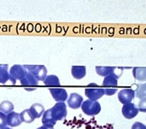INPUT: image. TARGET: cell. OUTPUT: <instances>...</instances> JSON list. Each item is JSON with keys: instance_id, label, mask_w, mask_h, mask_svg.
<instances>
[{"instance_id": "obj_18", "label": "cell", "mask_w": 146, "mask_h": 129, "mask_svg": "<svg viewBox=\"0 0 146 129\" xmlns=\"http://www.w3.org/2000/svg\"><path fill=\"white\" fill-rule=\"evenodd\" d=\"M44 84L47 86H60V80L58 79V77L55 74H50L47 75L45 80H44Z\"/></svg>"}, {"instance_id": "obj_19", "label": "cell", "mask_w": 146, "mask_h": 129, "mask_svg": "<svg viewBox=\"0 0 146 129\" xmlns=\"http://www.w3.org/2000/svg\"><path fill=\"white\" fill-rule=\"evenodd\" d=\"M115 68L114 67H101V66H97L96 67V72L98 75L106 77L112 74L115 71Z\"/></svg>"}, {"instance_id": "obj_6", "label": "cell", "mask_w": 146, "mask_h": 129, "mask_svg": "<svg viewBox=\"0 0 146 129\" xmlns=\"http://www.w3.org/2000/svg\"><path fill=\"white\" fill-rule=\"evenodd\" d=\"M134 98H135V91L133 90L132 88L122 89L118 93V99L122 104L132 103Z\"/></svg>"}, {"instance_id": "obj_24", "label": "cell", "mask_w": 146, "mask_h": 129, "mask_svg": "<svg viewBox=\"0 0 146 129\" xmlns=\"http://www.w3.org/2000/svg\"><path fill=\"white\" fill-rule=\"evenodd\" d=\"M7 125V121H6V115L2 113L0 111V129L5 128Z\"/></svg>"}, {"instance_id": "obj_26", "label": "cell", "mask_w": 146, "mask_h": 129, "mask_svg": "<svg viewBox=\"0 0 146 129\" xmlns=\"http://www.w3.org/2000/svg\"><path fill=\"white\" fill-rule=\"evenodd\" d=\"M132 129H146V126L141 122H135L133 124Z\"/></svg>"}, {"instance_id": "obj_7", "label": "cell", "mask_w": 146, "mask_h": 129, "mask_svg": "<svg viewBox=\"0 0 146 129\" xmlns=\"http://www.w3.org/2000/svg\"><path fill=\"white\" fill-rule=\"evenodd\" d=\"M49 91L56 102L59 103V102H65L66 100H68V93L64 88L54 87V88H50Z\"/></svg>"}, {"instance_id": "obj_25", "label": "cell", "mask_w": 146, "mask_h": 129, "mask_svg": "<svg viewBox=\"0 0 146 129\" xmlns=\"http://www.w3.org/2000/svg\"><path fill=\"white\" fill-rule=\"evenodd\" d=\"M104 94L108 96L114 95L117 92V88H104Z\"/></svg>"}, {"instance_id": "obj_16", "label": "cell", "mask_w": 146, "mask_h": 129, "mask_svg": "<svg viewBox=\"0 0 146 129\" xmlns=\"http://www.w3.org/2000/svg\"><path fill=\"white\" fill-rule=\"evenodd\" d=\"M133 77L139 81H146V68L135 67L133 69Z\"/></svg>"}, {"instance_id": "obj_20", "label": "cell", "mask_w": 146, "mask_h": 129, "mask_svg": "<svg viewBox=\"0 0 146 129\" xmlns=\"http://www.w3.org/2000/svg\"><path fill=\"white\" fill-rule=\"evenodd\" d=\"M14 110V104L8 100L3 101L0 104V111L5 115L9 114L10 112H12Z\"/></svg>"}, {"instance_id": "obj_15", "label": "cell", "mask_w": 146, "mask_h": 129, "mask_svg": "<svg viewBox=\"0 0 146 129\" xmlns=\"http://www.w3.org/2000/svg\"><path fill=\"white\" fill-rule=\"evenodd\" d=\"M42 123H43V126L47 127V128H54V126L56 125V122L53 120L51 116L50 109L44 111L43 117H42Z\"/></svg>"}, {"instance_id": "obj_27", "label": "cell", "mask_w": 146, "mask_h": 129, "mask_svg": "<svg viewBox=\"0 0 146 129\" xmlns=\"http://www.w3.org/2000/svg\"><path fill=\"white\" fill-rule=\"evenodd\" d=\"M37 129H54V128H47V127H44V126H41L40 128Z\"/></svg>"}, {"instance_id": "obj_17", "label": "cell", "mask_w": 146, "mask_h": 129, "mask_svg": "<svg viewBox=\"0 0 146 129\" xmlns=\"http://www.w3.org/2000/svg\"><path fill=\"white\" fill-rule=\"evenodd\" d=\"M8 68V64H0V84H5L8 80H9Z\"/></svg>"}, {"instance_id": "obj_13", "label": "cell", "mask_w": 146, "mask_h": 129, "mask_svg": "<svg viewBox=\"0 0 146 129\" xmlns=\"http://www.w3.org/2000/svg\"><path fill=\"white\" fill-rule=\"evenodd\" d=\"M71 74L74 79L81 80L86 74V68L85 66H73L71 68Z\"/></svg>"}, {"instance_id": "obj_12", "label": "cell", "mask_w": 146, "mask_h": 129, "mask_svg": "<svg viewBox=\"0 0 146 129\" xmlns=\"http://www.w3.org/2000/svg\"><path fill=\"white\" fill-rule=\"evenodd\" d=\"M21 82V86H27V88L28 87H33V86H37L38 84V80L35 78V76L33 74H31V73H29V72H27L26 73V74H25V76H24V78L20 81Z\"/></svg>"}, {"instance_id": "obj_22", "label": "cell", "mask_w": 146, "mask_h": 129, "mask_svg": "<svg viewBox=\"0 0 146 129\" xmlns=\"http://www.w3.org/2000/svg\"><path fill=\"white\" fill-rule=\"evenodd\" d=\"M135 96L139 99L146 98V82L138 86V89L135 91Z\"/></svg>"}, {"instance_id": "obj_28", "label": "cell", "mask_w": 146, "mask_h": 129, "mask_svg": "<svg viewBox=\"0 0 146 129\" xmlns=\"http://www.w3.org/2000/svg\"><path fill=\"white\" fill-rule=\"evenodd\" d=\"M2 129H12V128H8V127H5V128H2Z\"/></svg>"}, {"instance_id": "obj_1", "label": "cell", "mask_w": 146, "mask_h": 129, "mask_svg": "<svg viewBox=\"0 0 146 129\" xmlns=\"http://www.w3.org/2000/svg\"><path fill=\"white\" fill-rule=\"evenodd\" d=\"M27 72L33 74L38 81H44L47 76V68L44 65H24Z\"/></svg>"}, {"instance_id": "obj_10", "label": "cell", "mask_w": 146, "mask_h": 129, "mask_svg": "<svg viewBox=\"0 0 146 129\" xmlns=\"http://www.w3.org/2000/svg\"><path fill=\"white\" fill-rule=\"evenodd\" d=\"M83 98L78 93H71L69 98H68V105L69 108L77 110L81 107L83 103Z\"/></svg>"}, {"instance_id": "obj_2", "label": "cell", "mask_w": 146, "mask_h": 129, "mask_svg": "<svg viewBox=\"0 0 146 129\" xmlns=\"http://www.w3.org/2000/svg\"><path fill=\"white\" fill-rule=\"evenodd\" d=\"M85 94L91 101H98L104 95V90L99 87L97 84H90L85 90Z\"/></svg>"}, {"instance_id": "obj_21", "label": "cell", "mask_w": 146, "mask_h": 129, "mask_svg": "<svg viewBox=\"0 0 146 129\" xmlns=\"http://www.w3.org/2000/svg\"><path fill=\"white\" fill-rule=\"evenodd\" d=\"M20 118H21V122H26V123H31V122H33L34 121V118L31 115V113L29 111V109L23 110L20 114Z\"/></svg>"}, {"instance_id": "obj_9", "label": "cell", "mask_w": 146, "mask_h": 129, "mask_svg": "<svg viewBox=\"0 0 146 129\" xmlns=\"http://www.w3.org/2000/svg\"><path fill=\"white\" fill-rule=\"evenodd\" d=\"M120 74H117L115 71H114L110 75L104 77V80L103 81V86L104 88H116V86L118 84V80L120 79Z\"/></svg>"}, {"instance_id": "obj_23", "label": "cell", "mask_w": 146, "mask_h": 129, "mask_svg": "<svg viewBox=\"0 0 146 129\" xmlns=\"http://www.w3.org/2000/svg\"><path fill=\"white\" fill-rule=\"evenodd\" d=\"M138 109H139V111L146 112V98L140 99L139 103L138 104Z\"/></svg>"}, {"instance_id": "obj_4", "label": "cell", "mask_w": 146, "mask_h": 129, "mask_svg": "<svg viewBox=\"0 0 146 129\" xmlns=\"http://www.w3.org/2000/svg\"><path fill=\"white\" fill-rule=\"evenodd\" d=\"M81 109L86 115L90 116H94L100 113L101 105L98 101H91L88 99L82 103Z\"/></svg>"}, {"instance_id": "obj_11", "label": "cell", "mask_w": 146, "mask_h": 129, "mask_svg": "<svg viewBox=\"0 0 146 129\" xmlns=\"http://www.w3.org/2000/svg\"><path fill=\"white\" fill-rule=\"evenodd\" d=\"M6 121H7V125L9 126L10 128L14 127H18L21 124V121L20 118V114L16 112H10L6 116Z\"/></svg>"}, {"instance_id": "obj_3", "label": "cell", "mask_w": 146, "mask_h": 129, "mask_svg": "<svg viewBox=\"0 0 146 129\" xmlns=\"http://www.w3.org/2000/svg\"><path fill=\"white\" fill-rule=\"evenodd\" d=\"M50 113L53 120L56 122L58 121H62L66 118L68 110H67V104L64 102L56 103L51 109Z\"/></svg>"}, {"instance_id": "obj_14", "label": "cell", "mask_w": 146, "mask_h": 129, "mask_svg": "<svg viewBox=\"0 0 146 129\" xmlns=\"http://www.w3.org/2000/svg\"><path fill=\"white\" fill-rule=\"evenodd\" d=\"M29 111H30L31 115L33 116V117L34 119H37V118H40L44 115L45 110H44V108L42 104H34L30 107Z\"/></svg>"}, {"instance_id": "obj_8", "label": "cell", "mask_w": 146, "mask_h": 129, "mask_svg": "<svg viewBox=\"0 0 146 129\" xmlns=\"http://www.w3.org/2000/svg\"><path fill=\"white\" fill-rule=\"evenodd\" d=\"M121 111H122V115L124 116V117L127 118V119H129V120L134 118L139 114L138 107L133 103L124 104L123 107H122Z\"/></svg>"}, {"instance_id": "obj_5", "label": "cell", "mask_w": 146, "mask_h": 129, "mask_svg": "<svg viewBox=\"0 0 146 129\" xmlns=\"http://www.w3.org/2000/svg\"><path fill=\"white\" fill-rule=\"evenodd\" d=\"M27 71L25 70L24 67L19 64H15L14 66L11 67L10 70L9 71V80L12 84H16V82L19 80L21 81L25 74H26Z\"/></svg>"}]
</instances>
